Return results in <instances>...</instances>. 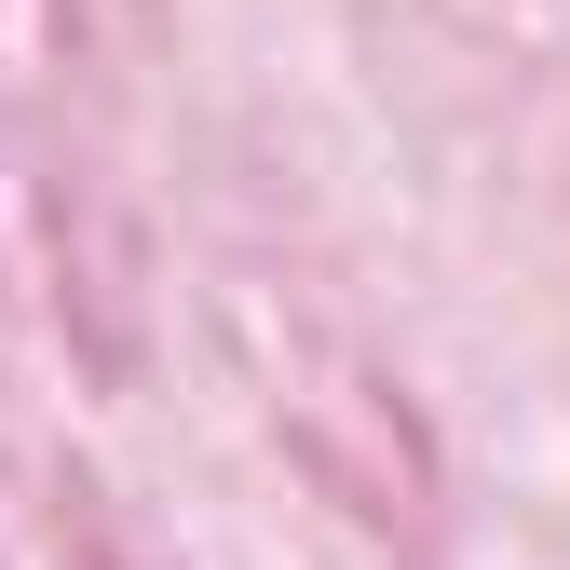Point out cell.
I'll return each mask as SVG.
<instances>
[]
</instances>
